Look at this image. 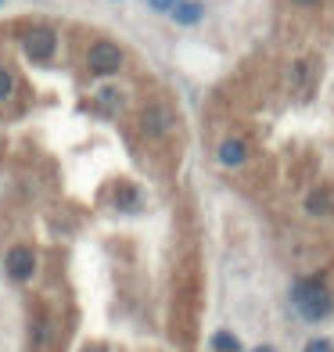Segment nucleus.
<instances>
[{
	"label": "nucleus",
	"mask_w": 334,
	"mask_h": 352,
	"mask_svg": "<svg viewBox=\"0 0 334 352\" xmlns=\"http://www.w3.org/2000/svg\"><path fill=\"white\" fill-rule=\"evenodd\" d=\"M306 209H309L313 216H320V212H327V195H324V190H313V195L306 198Z\"/></svg>",
	"instance_id": "nucleus-11"
},
{
	"label": "nucleus",
	"mask_w": 334,
	"mask_h": 352,
	"mask_svg": "<svg viewBox=\"0 0 334 352\" xmlns=\"http://www.w3.org/2000/svg\"><path fill=\"white\" fill-rule=\"evenodd\" d=\"M87 352H101V349H87Z\"/></svg>",
	"instance_id": "nucleus-17"
},
{
	"label": "nucleus",
	"mask_w": 334,
	"mask_h": 352,
	"mask_svg": "<svg viewBox=\"0 0 334 352\" xmlns=\"http://www.w3.org/2000/svg\"><path fill=\"white\" fill-rule=\"evenodd\" d=\"M256 352H277V349H269V345H259V349H256Z\"/></svg>",
	"instance_id": "nucleus-16"
},
{
	"label": "nucleus",
	"mask_w": 334,
	"mask_h": 352,
	"mask_svg": "<svg viewBox=\"0 0 334 352\" xmlns=\"http://www.w3.org/2000/svg\"><path fill=\"white\" fill-rule=\"evenodd\" d=\"M4 274L14 280V284H29L36 277V252L29 245H14L8 255H4Z\"/></svg>",
	"instance_id": "nucleus-4"
},
{
	"label": "nucleus",
	"mask_w": 334,
	"mask_h": 352,
	"mask_svg": "<svg viewBox=\"0 0 334 352\" xmlns=\"http://www.w3.org/2000/svg\"><path fill=\"white\" fill-rule=\"evenodd\" d=\"M122 61H126L122 47L111 43V40H93V43L87 47V69H90L93 76H115V72L122 69Z\"/></svg>",
	"instance_id": "nucleus-2"
},
{
	"label": "nucleus",
	"mask_w": 334,
	"mask_h": 352,
	"mask_svg": "<svg viewBox=\"0 0 334 352\" xmlns=\"http://www.w3.org/2000/svg\"><path fill=\"white\" fill-rule=\"evenodd\" d=\"M47 334H51V331H47V320L43 316H36L33 320V324H29V345H33L36 352L47 345Z\"/></svg>",
	"instance_id": "nucleus-8"
},
{
	"label": "nucleus",
	"mask_w": 334,
	"mask_h": 352,
	"mask_svg": "<svg viewBox=\"0 0 334 352\" xmlns=\"http://www.w3.org/2000/svg\"><path fill=\"white\" fill-rule=\"evenodd\" d=\"M169 14H172L177 25H198L205 19V4H198V0H177V8H172Z\"/></svg>",
	"instance_id": "nucleus-7"
},
{
	"label": "nucleus",
	"mask_w": 334,
	"mask_h": 352,
	"mask_svg": "<svg viewBox=\"0 0 334 352\" xmlns=\"http://www.w3.org/2000/svg\"><path fill=\"white\" fill-rule=\"evenodd\" d=\"M212 349L216 352H241V342H237L230 331H216L212 334Z\"/></svg>",
	"instance_id": "nucleus-9"
},
{
	"label": "nucleus",
	"mask_w": 334,
	"mask_h": 352,
	"mask_svg": "<svg viewBox=\"0 0 334 352\" xmlns=\"http://www.w3.org/2000/svg\"><path fill=\"white\" fill-rule=\"evenodd\" d=\"M291 302H295V309L302 320H327L334 313V295L327 292V284L324 280H298L295 284V292H291Z\"/></svg>",
	"instance_id": "nucleus-1"
},
{
	"label": "nucleus",
	"mask_w": 334,
	"mask_h": 352,
	"mask_svg": "<svg viewBox=\"0 0 334 352\" xmlns=\"http://www.w3.org/2000/svg\"><path fill=\"white\" fill-rule=\"evenodd\" d=\"M148 8H155V11H162V14H169L172 8H177V0H148Z\"/></svg>",
	"instance_id": "nucleus-14"
},
{
	"label": "nucleus",
	"mask_w": 334,
	"mask_h": 352,
	"mask_svg": "<svg viewBox=\"0 0 334 352\" xmlns=\"http://www.w3.org/2000/svg\"><path fill=\"white\" fill-rule=\"evenodd\" d=\"M219 162L227 166V169H237V166H245L248 162V144L241 137H227V140H219Z\"/></svg>",
	"instance_id": "nucleus-6"
},
{
	"label": "nucleus",
	"mask_w": 334,
	"mask_h": 352,
	"mask_svg": "<svg viewBox=\"0 0 334 352\" xmlns=\"http://www.w3.org/2000/svg\"><path fill=\"white\" fill-rule=\"evenodd\" d=\"M302 352H334V342H327V338H313V342H306V349Z\"/></svg>",
	"instance_id": "nucleus-13"
},
{
	"label": "nucleus",
	"mask_w": 334,
	"mask_h": 352,
	"mask_svg": "<svg viewBox=\"0 0 334 352\" xmlns=\"http://www.w3.org/2000/svg\"><path fill=\"white\" fill-rule=\"evenodd\" d=\"M98 101H101V104H108L111 111H115V108L122 104V98H119V94H115V90H111V87H104V90H98Z\"/></svg>",
	"instance_id": "nucleus-12"
},
{
	"label": "nucleus",
	"mask_w": 334,
	"mask_h": 352,
	"mask_svg": "<svg viewBox=\"0 0 334 352\" xmlns=\"http://www.w3.org/2000/svg\"><path fill=\"white\" fill-rule=\"evenodd\" d=\"M291 4H298V8H316L320 0H291Z\"/></svg>",
	"instance_id": "nucleus-15"
},
{
	"label": "nucleus",
	"mask_w": 334,
	"mask_h": 352,
	"mask_svg": "<svg viewBox=\"0 0 334 352\" xmlns=\"http://www.w3.org/2000/svg\"><path fill=\"white\" fill-rule=\"evenodd\" d=\"M11 98H14V72L0 61V104L11 101Z\"/></svg>",
	"instance_id": "nucleus-10"
},
{
	"label": "nucleus",
	"mask_w": 334,
	"mask_h": 352,
	"mask_svg": "<svg viewBox=\"0 0 334 352\" xmlns=\"http://www.w3.org/2000/svg\"><path fill=\"white\" fill-rule=\"evenodd\" d=\"M22 51L36 61H51L58 54V29L54 25H33L22 36Z\"/></svg>",
	"instance_id": "nucleus-3"
},
{
	"label": "nucleus",
	"mask_w": 334,
	"mask_h": 352,
	"mask_svg": "<svg viewBox=\"0 0 334 352\" xmlns=\"http://www.w3.org/2000/svg\"><path fill=\"white\" fill-rule=\"evenodd\" d=\"M140 126H144L148 137H169L172 126H177V116H172L166 104H148L140 111Z\"/></svg>",
	"instance_id": "nucleus-5"
}]
</instances>
